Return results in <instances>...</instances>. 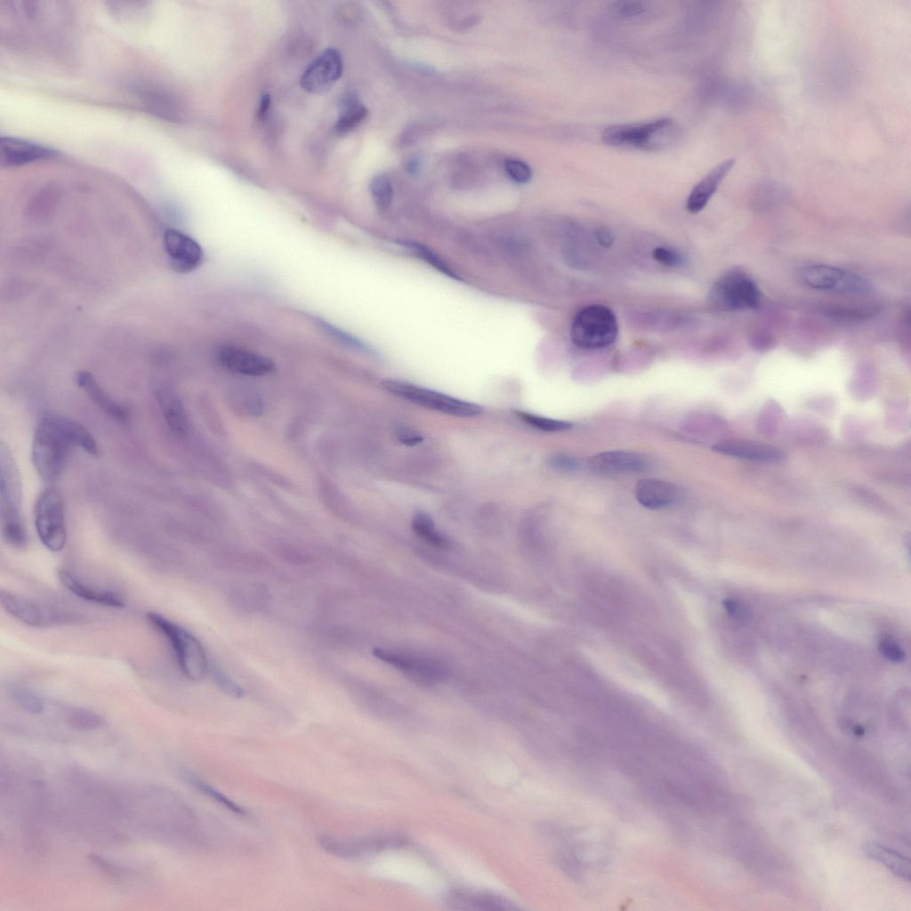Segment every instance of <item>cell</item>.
I'll use <instances>...</instances> for the list:
<instances>
[{"instance_id":"obj_1","label":"cell","mask_w":911,"mask_h":911,"mask_svg":"<svg viewBox=\"0 0 911 911\" xmlns=\"http://www.w3.org/2000/svg\"><path fill=\"white\" fill-rule=\"evenodd\" d=\"M74 420L58 414H44L36 429L32 460L38 473L46 480L60 476L67 463L70 447L74 444L72 429Z\"/></svg>"},{"instance_id":"obj_2","label":"cell","mask_w":911,"mask_h":911,"mask_svg":"<svg viewBox=\"0 0 911 911\" xmlns=\"http://www.w3.org/2000/svg\"><path fill=\"white\" fill-rule=\"evenodd\" d=\"M146 618L168 641L182 673L193 681L203 680L209 671L210 665L198 639L159 613L149 612Z\"/></svg>"},{"instance_id":"obj_3","label":"cell","mask_w":911,"mask_h":911,"mask_svg":"<svg viewBox=\"0 0 911 911\" xmlns=\"http://www.w3.org/2000/svg\"><path fill=\"white\" fill-rule=\"evenodd\" d=\"M679 135V127L670 118L638 123L620 124L606 127L602 141L609 146H632L644 150H657L672 144Z\"/></svg>"},{"instance_id":"obj_4","label":"cell","mask_w":911,"mask_h":911,"mask_svg":"<svg viewBox=\"0 0 911 911\" xmlns=\"http://www.w3.org/2000/svg\"><path fill=\"white\" fill-rule=\"evenodd\" d=\"M617 334L616 315L601 304H591L579 310L570 326L572 343L584 350L606 348L616 341Z\"/></svg>"},{"instance_id":"obj_5","label":"cell","mask_w":911,"mask_h":911,"mask_svg":"<svg viewBox=\"0 0 911 911\" xmlns=\"http://www.w3.org/2000/svg\"><path fill=\"white\" fill-rule=\"evenodd\" d=\"M762 294L754 280L739 270L721 276L707 294L708 304L719 310L735 311L757 309Z\"/></svg>"},{"instance_id":"obj_6","label":"cell","mask_w":911,"mask_h":911,"mask_svg":"<svg viewBox=\"0 0 911 911\" xmlns=\"http://www.w3.org/2000/svg\"><path fill=\"white\" fill-rule=\"evenodd\" d=\"M383 387L396 397L433 411L459 417H472L482 412L475 403L400 380L387 379Z\"/></svg>"},{"instance_id":"obj_7","label":"cell","mask_w":911,"mask_h":911,"mask_svg":"<svg viewBox=\"0 0 911 911\" xmlns=\"http://www.w3.org/2000/svg\"><path fill=\"white\" fill-rule=\"evenodd\" d=\"M798 277L806 286L824 292L859 296L873 290L872 284L866 278L833 265H805L799 270Z\"/></svg>"},{"instance_id":"obj_8","label":"cell","mask_w":911,"mask_h":911,"mask_svg":"<svg viewBox=\"0 0 911 911\" xmlns=\"http://www.w3.org/2000/svg\"><path fill=\"white\" fill-rule=\"evenodd\" d=\"M35 526L42 544L50 551H61L67 540L63 500L53 488L42 491L35 506Z\"/></svg>"},{"instance_id":"obj_9","label":"cell","mask_w":911,"mask_h":911,"mask_svg":"<svg viewBox=\"0 0 911 911\" xmlns=\"http://www.w3.org/2000/svg\"><path fill=\"white\" fill-rule=\"evenodd\" d=\"M0 602L4 609L18 621L33 627H47L77 621L68 612L45 607L22 595L2 589Z\"/></svg>"},{"instance_id":"obj_10","label":"cell","mask_w":911,"mask_h":911,"mask_svg":"<svg viewBox=\"0 0 911 911\" xmlns=\"http://www.w3.org/2000/svg\"><path fill=\"white\" fill-rule=\"evenodd\" d=\"M343 62L334 48L325 49L307 67L301 77L302 88L308 93H320L329 90L341 77Z\"/></svg>"},{"instance_id":"obj_11","label":"cell","mask_w":911,"mask_h":911,"mask_svg":"<svg viewBox=\"0 0 911 911\" xmlns=\"http://www.w3.org/2000/svg\"><path fill=\"white\" fill-rule=\"evenodd\" d=\"M163 244L169 263L177 273L191 272L203 261L200 245L181 230L167 229L163 235Z\"/></svg>"},{"instance_id":"obj_12","label":"cell","mask_w":911,"mask_h":911,"mask_svg":"<svg viewBox=\"0 0 911 911\" xmlns=\"http://www.w3.org/2000/svg\"><path fill=\"white\" fill-rule=\"evenodd\" d=\"M318 841L329 854L343 859H352L391 846L399 845L403 840L395 836L341 838L322 834L318 836Z\"/></svg>"},{"instance_id":"obj_13","label":"cell","mask_w":911,"mask_h":911,"mask_svg":"<svg viewBox=\"0 0 911 911\" xmlns=\"http://www.w3.org/2000/svg\"><path fill=\"white\" fill-rule=\"evenodd\" d=\"M373 655L411 677L425 683L439 681L446 674L444 667L431 659L415 657L391 650L375 648Z\"/></svg>"},{"instance_id":"obj_14","label":"cell","mask_w":911,"mask_h":911,"mask_svg":"<svg viewBox=\"0 0 911 911\" xmlns=\"http://www.w3.org/2000/svg\"><path fill=\"white\" fill-rule=\"evenodd\" d=\"M57 156L54 149L36 142L12 137L0 140V164L3 167L20 166Z\"/></svg>"},{"instance_id":"obj_15","label":"cell","mask_w":911,"mask_h":911,"mask_svg":"<svg viewBox=\"0 0 911 911\" xmlns=\"http://www.w3.org/2000/svg\"><path fill=\"white\" fill-rule=\"evenodd\" d=\"M217 359L229 370L249 376L265 375L275 367L270 358L236 346L219 348Z\"/></svg>"},{"instance_id":"obj_16","label":"cell","mask_w":911,"mask_h":911,"mask_svg":"<svg viewBox=\"0 0 911 911\" xmlns=\"http://www.w3.org/2000/svg\"><path fill=\"white\" fill-rule=\"evenodd\" d=\"M589 467L601 473L644 472L649 468L645 455L627 450H609L592 456Z\"/></svg>"},{"instance_id":"obj_17","label":"cell","mask_w":911,"mask_h":911,"mask_svg":"<svg viewBox=\"0 0 911 911\" xmlns=\"http://www.w3.org/2000/svg\"><path fill=\"white\" fill-rule=\"evenodd\" d=\"M132 87L139 101L150 113L166 120L180 119V103L167 89L143 82L136 83Z\"/></svg>"},{"instance_id":"obj_18","label":"cell","mask_w":911,"mask_h":911,"mask_svg":"<svg viewBox=\"0 0 911 911\" xmlns=\"http://www.w3.org/2000/svg\"><path fill=\"white\" fill-rule=\"evenodd\" d=\"M58 576L69 592L84 601L113 609L125 607V601L118 593L85 583L68 569H59Z\"/></svg>"},{"instance_id":"obj_19","label":"cell","mask_w":911,"mask_h":911,"mask_svg":"<svg viewBox=\"0 0 911 911\" xmlns=\"http://www.w3.org/2000/svg\"><path fill=\"white\" fill-rule=\"evenodd\" d=\"M734 164V158L722 161L694 186L686 202V208L689 213L697 214L705 207Z\"/></svg>"},{"instance_id":"obj_20","label":"cell","mask_w":911,"mask_h":911,"mask_svg":"<svg viewBox=\"0 0 911 911\" xmlns=\"http://www.w3.org/2000/svg\"><path fill=\"white\" fill-rule=\"evenodd\" d=\"M634 494L640 504L651 510L667 507L678 498L675 485L659 479L640 480L635 486Z\"/></svg>"},{"instance_id":"obj_21","label":"cell","mask_w":911,"mask_h":911,"mask_svg":"<svg viewBox=\"0 0 911 911\" xmlns=\"http://www.w3.org/2000/svg\"><path fill=\"white\" fill-rule=\"evenodd\" d=\"M717 452L730 456L760 462H777L784 453L771 445L742 439H727L713 446Z\"/></svg>"},{"instance_id":"obj_22","label":"cell","mask_w":911,"mask_h":911,"mask_svg":"<svg viewBox=\"0 0 911 911\" xmlns=\"http://www.w3.org/2000/svg\"><path fill=\"white\" fill-rule=\"evenodd\" d=\"M447 903L457 909L512 910V902L503 897L482 891L455 889L447 896Z\"/></svg>"},{"instance_id":"obj_23","label":"cell","mask_w":911,"mask_h":911,"mask_svg":"<svg viewBox=\"0 0 911 911\" xmlns=\"http://www.w3.org/2000/svg\"><path fill=\"white\" fill-rule=\"evenodd\" d=\"M76 381L90 399L110 417L121 423H125L130 419V411L125 406L112 399L91 373L78 372L76 375Z\"/></svg>"},{"instance_id":"obj_24","label":"cell","mask_w":911,"mask_h":911,"mask_svg":"<svg viewBox=\"0 0 911 911\" xmlns=\"http://www.w3.org/2000/svg\"><path fill=\"white\" fill-rule=\"evenodd\" d=\"M156 398L170 430L177 436H185L189 431V420L180 399L167 387L156 390Z\"/></svg>"},{"instance_id":"obj_25","label":"cell","mask_w":911,"mask_h":911,"mask_svg":"<svg viewBox=\"0 0 911 911\" xmlns=\"http://www.w3.org/2000/svg\"><path fill=\"white\" fill-rule=\"evenodd\" d=\"M865 851L869 857L882 863L896 875L909 881L910 862L907 858L877 842H867Z\"/></svg>"},{"instance_id":"obj_26","label":"cell","mask_w":911,"mask_h":911,"mask_svg":"<svg viewBox=\"0 0 911 911\" xmlns=\"http://www.w3.org/2000/svg\"><path fill=\"white\" fill-rule=\"evenodd\" d=\"M367 109L360 102L357 96L348 94L341 102L339 117L335 125V129L339 133H344L356 127L367 116Z\"/></svg>"},{"instance_id":"obj_27","label":"cell","mask_w":911,"mask_h":911,"mask_svg":"<svg viewBox=\"0 0 911 911\" xmlns=\"http://www.w3.org/2000/svg\"><path fill=\"white\" fill-rule=\"evenodd\" d=\"M67 725L81 731L94 730L101 728L105 721L97 713L80 706H68L63 711Z\"/></svg>"},{"instance_id":"obj_28","label":"cell","mask_w":911,"mask_h":911,"mask_svg":"<svg viewBox=\"0 0 911 911\" xmlns=\"http://www.w3.org/2000/svg\"><path fill=\"white\" fill-rule=\"evenodd\" d=\"M108 9L114 18L123 22H138L148 18V2H107Z\"/></svg>"},{"instance_id":"obj_29","label":"cell","mask_w":911,"mask_h":911,"mask_svg":"<svg viewBox=\"0 0 911 911\" xmlns=\"http://www.w3.org/2000/svg\"><path fill=\"white\" fill-rule=\"evenodd\" d=\"M412 528L416 535L431 544L445 548L448 545L447 540L436 528L431 517L423 512H417L412 518Z\"/></svg>"},{"instance_id":"obj_30","label":"cell","mask_w":911,"mask_h":911,"mask_svg":"<svg viewBox=\"0 0 911 911\" xmlns=\"http://www.w3.org/2000/svg\"><path fill=\"white\" fill-rule=\"evenodd\" d=\"M9 695L14 703L30 714H39L44 710V701L40 695L34 690L20 685H12L9 688Z\"/></svg>"},{"instance_id":"obj_31","label":"cell","mask_w":911,"mask_h":911,"mask_svg":"<svg viewBox=\"0 0 911 911\" xmlns=\"http://www.w3.org/2000/svg\"><path fill=\"white\" fill-rule=\"evenodd\" d=\"M313 323L316 325L323 333L331 337L333 340L347 346L351 349L371 353L372 349L359 338L350 335L349 333L340 329L339 327L327 322L319 318H314Z\"/></svg>"},{"instance_id":"obj_32","label":"cell","mask_w":911,"mask_h":911,"mask_svg":"<svg viewBox=\"0 0 911 911\" xmlns=\"http://www.w3.org/2000/svg\"><path fill=\"white\" fill-rule=\"evenodd\" d=\"M400 243L402 246L409 248L416 255L423 259V261L428 262L439 272H442L443 274L450 278H458L457 275L449 267V265H447L446 262L430 247L420 243L409 240H404L401 241Z\"/></svg>"},{"instance_id":"obj_33","label":"cell","mask_w":911,"mask_h":911,"mask_svg":"<svg viewBox=\"0 0 911 911\" xmlns=\"http://www.w3.org/2000/svg\"><path fill=\"white\" fill-rule=\"evenodd\" d=\"M370 192L379 210H387L391 204L393 189L391 179L383 173L375 175L370 182Z\"/></svg>"},{"instance_id":"obj_34","label":"cell","mask_w":911,"mask_h":911,"mask_svg":"<svg viewBox=\"0 0 911 911\" xmlns=\"http://www.w3.org/2000/svg\"><path fill=\"white\" fill-rule=\"evenodd\" d=\"M516 415L531 427L546 432L564 431L571 427V423L567 421L544 417L528 412L517 411Z\"/></svg>"},{"instance_id":"obj_35","label":"cell","mask_w":911,"mask_h":911,"mask_svg":"<svg viewBox=\"0 0 911 911\" xmlns=\"http://www.w3.org/2000/svg\"><path fill=\"white\" fill-rule=\"evenodd\" d=\"M209 671L218 689L225 695L232 698H241L245 695L244 689L238 684L222 667L216 665H210Z\"/></svg>"},{"instance_id":"obj_36","label":"cell","mask_w":911,"mask_h":911,"mask_svg":"<svg viewBox=\"0 0 911 911\" xmlns=\"http://www.w3.org/2000/svg\"><path fill=\"white\" fill-rule=\"evenodd\" d=\"M189 782L199 792H201L205 795H207L208 797L212 798L214 801H215L216 802L220 803L221 805H222L223 807L227 808L228 810H231L232 812H234L236 814H238V815H246V811L242 807H240L238 804H237L233 801L230 800L228 797L223 795L222 793H220L218 790H216L211 785H209V784L206 783L205 781H203L201 779H198L197 778H191L189 779Z\"/></svg>"},{"instance_id":"obj_37","label":"cell","mask_w":911,"mask_h":911,"mask_svg":"<svg viewBox=\"0 0 911 911\" xmlns=\"http://www.w3.org/2000/svg\"><path fill=\"white\" fill-rule=\"evenodd\" d=\"M508 176L517 183H527L532 177L531 168L518 159H507L504 164Z\"/></svg>"},{"instance_id":"obj_38","label":"cell","mask_w":911,"mask_h":911,"mask_svg":"<svg viewBox=\"0 0 911 911\" xmlns=\"http://www.w3.org/2000/svg\"><path fill=\"white\" fill-rule=\"evenodd\" d=\"M723 606L728 615L739 622H746L752 617L751 609L741 600L728 598L723 601Z\"/></svg>"},{"instance_id":"obj_39","label":"cell","mask_w":911,"mask_h":911,"mask_svg":"<svg viewBox=\"0 0 911 911\" xmlns=\"http://www.w3.org/2000/svg\"><path fill=\"white\" fill-rule=\"evenodd\" d=\"M652 257L657 262L667 267H678L683 262V258L678 252L666 246L654 248Z\"/></svg>"},{"instance_id":"obj_40","label":"cell","mask_w":911,"mask_h":911,"mask_svg":"<svg viewBox=\"0 0 911 911\" xmlns=\"http://www.w3.org/2000/svg\"><path fill=\"white\" fill-rule=\"evenodd\" d=\"M614 12L621 17H634L646 12L644 4L639 1L623 0L612 5Z\"/></svg>"},{"instance_id":"obj_41","label":"cell","mask_w":911,"mask_h":911,"mask_svg":"<svg viewBox=\"0 0 911 911\" xmlns=\"http://www.w3.org/2000/svg\"><path fill=\"white\" fill-rule=\"evenodd\" d=\"M879 650L885 658L894 663H900L906 657L903 649L890 638H884L879 642Z\"/></svg>"},{"instance_id":"obj_42","label":"cell","mask_w":911,"mask_h":911,"mask_svg":"<svg viewBox=\"0 0 911 911\" xmlns=\"http://www.w3.org/2000/svg\"><path fill=\"white\" fill-rule=\"evenodd\" d=\"M396 436L399 442L407 446H415L423 441L421 434L407 426L397 427Z\"/></svg>"},{"instance_id":"obj_43","label":"cell","mask_w":911,"mask_h":911,"mask_svg":"<svg viewBox=\"0 0 911 911\" xmlns=\"http://www.w3.org/2000/svg\"><path fill=\"white\" fill-rule=\"evenodd\" d=\"M549 464L555 469L566 472L574 471L578 466V463L574 457L560 454L551 456Z\"/></svg>"},{"instance_id":"obj_44","label":"cell","mask_w":911,"mask_h":911,"mask_svg":"<svg viewBox=\"0 0 911 911\" xmlns=\"http://www.w3.org/2000/svg\"><path fill=\"white\" fill-rule=\"evenodd\" d=\"M596 238H597L599 244L601 246H605V247L610 246L612 245V243H613V236H612V234L608 230H606L604 228H600L596 231Z\"/></svg>"},{"instance_id":"obj_45","label":"cell","mask_w":911,"mask_h":911,"mask_svg":"<svg viewBox=\"0 0 911 911\" xmlns=\"http://www.w3.org/2000/svg\"><path fill=\"white\" fill-rule=\"evenodd\" d=\"M270 96L268 94H264L261 98V102H260V105H259L258 115L261 117H262L266 114V112H267V110H268V109L270 107Z\"/></svg>"}]
</instances>
